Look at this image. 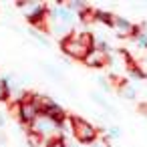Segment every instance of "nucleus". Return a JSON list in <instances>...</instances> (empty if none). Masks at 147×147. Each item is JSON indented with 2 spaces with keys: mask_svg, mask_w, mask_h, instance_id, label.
Returning <instances> with one entry per match:
<instances>
[{
  "mask_svg": "<svg viewBox=\"0 0 147 147\" xmlns=\"http://www.w3.org/2000/svg\"><path fill=\"white\" fill-rule=\"evenodd\" d=\"M69 123H71V135L79 145H91L99 139V129L93 123H89L85 117L71 115Z\"/></svg>",
  "mask_w": 147,
  "mask_h": 147,
  "instance_id": "1",
  "label": "nucleus"
},
{
  "mask_svg": "<svg viewBox=\"0 0 147 147\" xmlns=\"http://www.w3.org/2000/svg\"><path fill=\"white\" fill-rule=\"evenodd\" d=\"M18 8H24V18L26 22L32 26V28H42L45 20H47V14H49V6L47 4H40V2H18L16 4Z\"/></svg>",
  "mask_w": 147,
  "mask_h": 147,
  "instance_id": "2",
  "label": "nucleus"
},
{
  "mask_svg": "<svg viewBox=\"0 0 147 147\" xmlns=\"http://www.w3.org/2000/svg\"><path fill=\"white\" fill-rule=\"evenodd\" d=\"M61 53H63V57H67V59H71V61H85L87 55L91 53V47H87V45L75 40V38L69 34L67 38L61 40Z\"/></svg>",
  "mask_w": 147,
  "mask_h": 147,
  "instance_id": "3",
  "label": "nucleus"
},
{
  "mask_svg": "<svg viewBox=\"0 0 147 147\" xmlns=\"http://www.w3.org/2000/svg\"><path fill=\"white\" fill-rule=\"evenodd\" d=\"M28 131L36 133V135L42 137V139H53V137H59V135H61V127H59L55 121H51L47 115H42V113L34 119V123L30 125Z\"/></svg>",
  "mask_w": 147,
  "mask_h": 147,
  "instance_id": "4",
  "label": "nucleus"
},
{
  "mask_svg": "<svg viewBox=\"0 0 147 147\" xmlns=\"http://www.w3.org/2000/svg\"><path fill=\"white\" fill-rule=\"evenodd\" d=\"M38 115H40V109H38V105L34 103L32 95H30V99H26V101H20V103H18L16 117H18V121H20V125H22V127H30Z\"/></svg>",
  "mask_w": 147,
  "mask_h": 147,
  "instance_id": "5",
  "label": "nucleus"
},
{
  "mask_svg": "<svg viewBox=\"0 0 147 147\" xmlns=\"http://www.w3.org/2000/svg\"><path fill=\"white\" fill-rule=\"evenodd\" d=\"M111 28H115V32H117V36H135L139 30H141V26H135L131 20H127L125 16H113V26Z\"/></svg>",
  "mask_w": 147,
  "mask_h": 147,
  "instance_id": "6",
  "label": "nucleus"
},
{
  "mask_svg": "<svg viewBox=\"0 0 147 147\" xmlns=\"http://www.w3.org/2000/svg\"><path fill=\"white\" fill-rule=\"evenodd\" d=\"M83 63H85L89 69H103L105 65H109V63H111V55L91 49V53L87 55V59H85Z\"/></svg>",
  "mask_w": 147,
  "mask_h": 147,
  "instance_id": "7",
  "label": "nucleus"
},
{
  "mask_svg": "<svg viewBox=\"0 0 147 147\" xmlns=\"http://www.w3.org/2000/svg\"><path fill=\"white\" fill-rule=\"evenodd\" d=\"M38 65H40L42 73H45L49 79H53V81H57V83H63V81H65V77H63V73H61L59 67H55V65H51V63H47V61H40Z\"/></svg>",
  "mask_w": 147,
  "mask_h": 147,
  "instance_id": "8",
  "label": "nucleus"
},
{
  "mask_svg": "<svg viewBox=\"0 0 147 147\" xmlns=\"http://www.w3.org/2000/svg\"><path fill=\"white\" fill-rule=\"evenodd\" d=\"M89 99H91L95 105L103 107L105 111H109V113H113V115L117 113V109H115V107H111V103L105 99V95H103V93H99V91H91V93H89Z\"/></svg>",
  "mask_w": 147,
  "mask_h": 147,
  "instance_id": "9",
  "label": "nucleus"
},
{
  "mask_svg": "<svg viewBox=\"0 0 147 147\" xmlns=\"http://www.w3.org/2000/svg\"><path fill=\"white\" fill-rule=\"evenodd\" d=\"M28 34H30V38H34L40 47H49V45H51V38H49V34H45V30L30 28V30H28Z\"/></svg>",
  "mask_w": 147,
  "mask_h": 147,
  "instance_id": "10",
  "label": "nucleus"
},
{
  "mask_svg": "<svg viewBox=\"0 0 147 147\" xmlns=\"http://www.w3.org/2000/svg\"><path fill=\"white\" fill-rule=\"evenodd\" d=\"M47 141H49V139H42V137H38V135L32 133V131L26 133V143H28V147H47Z\"/></svg>",
  "mask_w": 147,
  "mask_h": 147,
  "instance_id": "11",
  "label": "nucleus"
},
{
  "mask_svg": "<svg viewBox=\"0 0 147 147\" xmlns=\"http://www.w3.org/2000/svg\"><path fill=\"white\" fill-rule=\"evenodd\" d=\"M113 16L115 14H111L107 10H95V22H103L107 26H113Z\"/></svg>",
  "mask_w": 147,
  "mask_h": 147,
  "instance_id": "12",
  "label": "nucleus"
},
{
  "mask_svg": "<svg viewBox=\"0 0 147 147\" xmlns=\"http://www.w3.org/2000/svg\"><path fill=\"white\" fill-rule=\"evenodd\" d=\"M119 93H121V97H123V99H129V101H133V99L137 97V89H135L133 85H129V83H123Z\"/></svg>",
  "mask_w": 147,
  "mask_h": 147,
  "instance_id": "13",
  "label": "nucleus"
},
{
  "mask_svg": "<svg viewBox=\"0 0 147 147\" xmlns=\"http://www.w3.org/2000/svg\"><path fill=\"white\" fill-rule=\"evenodd\" d=\"M67 8H69V10H73V12L79 16L81 12H85V10L89 8V4H87V2H81V0H71V2L67 4Z\"/></svg>",
  "mask_w": 147,
  "mask_h": 147,
  "instance_id": "14",
  "label": "nucleus"
},
{
  "mask_svg": "<svg viewBox=\"0 0 147 147\" xmlns=\"http://www.w3.org/2000/svg\"><path fill=\"white\" fill-rule=\"evenodd\" d=\"M0 103H10V89L2 79H0Z\"/></svg>",
  "mask_w": 147,
  "mask_h": 147,
  "instance_id": "15",
  "label": "nucleus"
},
{
  "mask_svg": "<svg viewBox=\"0 0 147 147\" xmlns=\"http://www.w3.org/2000/svg\"><path fill=\"white\" fill-rule=\"evenodd\" d=\"M109 141L111 139H119L121 137V127L119 125H111V127H107V135H105Z\"/></svg>",
  "mask_w": 147,
  "mask_h": 147,
  "instance_id": "16",
  "label": "nucleus"
},
{
  "mask_svg": "<svg viewBox=\"0 0 147 147\" xmlns=\"http://www.w3.org/2000/svg\"><path fill=\"white\" fill-rule=\"evenodd\" d=\"M93 81H95V83H97V85H99L105 93H109V91L113 89V85H111V83H109V79H105V77H95Z\"/></svg>",
  "mask_w": 147,
  "mask_h": 147,
  "instance_id": "17",
  "label": "nucleus"
},
{
  "mask_svg": "<svg viewBox=\"0 0 147 147\" xmlns=\"http://www.w3.org/2000/svg\"><path fill=\"white\" fill-rule=\"evenodd\" d=\"M47 147H67V141H65L63 135H59V137L49 139V141H47Z\"/></svg>",
  "mask_w": 147,
  "mask_h": 147,
  "instance_id": "18",
  "label": "nucleus"
},
{
  "mask_svg": "<svg viewBox=\"0 0 147 147\" xmlns=\"http://www.w3.org/2000/svg\"><path fill=\"white\" fill-rule=\"evenodd\" d=\"M4 145H8V137L4 131H0V147H4Z\"/></svg>",
  "mask_w": 147,
  "mask_h": 147,
  "instance_id": "19",
  "label": "nucleus"
},
{
  "mask_svg": "<svg viewBox=\"0 0 147 147\" xmlns=\"http://www.w3.org/2000/svg\"><path fill=\"white\" fill-rule=\"evenodd\" d=\"M4 125H6V115H4L2 111H0V131L4 129Z\"/></svg>",
  "mask_w": 147,
  "mask_h": 147,
  "instance_id": "20",
  "label": "nucleus"
},
{
  "mask_svg": "<svg viewBox=\"0 0 147 147\" xmlns=\"http://www.w3.org/2000/svg\"><path fill=\"white\" fill-rule=\"evenodd\" d=\"M59 61H61L65 67H71V59H67V57H63V55H61V57H59Z\"/></svg>",
  "mask_w": 147,
  "mask_h": 147,
  "instance_id": "21",
  "label": "nucleus"
},
{
  "mask_svg": "<svg viewBox=\"0 0 147 147\" xmlns=\"http://www.w3.org/2000/svg\"><path fill=\"white\" fill-rule=\"evenodd\" d=\"M87 147H101V143H99V141H95V143H91V145H87Z\"/></svg>",
  "mask_w": 147,
  "mask_h": 147,
  "instance_id": "22",
  "label": "nucleus"
},
{
  "mask_svg": "<svg viewBox=\"0 0 147 147\" xmlns=\"http://www.w3.org/2000/svg\"><path fill=\"white\" fill-rule=\"evenodd\" d=\"M141 67H147V57H143V61H141Z\"/></svg>",
  "mask_w": 147,
  "mask_h": 147,
  "instance_id": "23",
  "label": "nucleus"
}]
</instances>
